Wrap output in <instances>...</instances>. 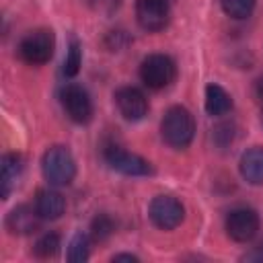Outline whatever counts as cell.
Segmentation results:
<instances>
[{
    "instance_id": "obj_11",
    "label": "cell",
    "mask_w": 263,
    "mask_h": 263,
    "mask_svg": "<svg viewBox=\"0 0 263 263\" xmlns=\"http://www.w3.org/2000/svg\"><path fill=\"white\" fill-rule=\"evenodd\" d=\"M39 220L41 216L37 210L29 205H16L6 218V228L10 230V234H31L37 230Z\"/></svg>"
},
{
    "instance_id": "obj_2",
    "label": "cell",
    "mask_w": 263,
    "mask_h": 263,
    "mask_svg": "<svg viewBox=\"0 0 263 263\" xmlns=\"http://www.w3.org/2000/svg\"><path fill=\"white\" fill-rule=\"evenodd\" d=\"M41 171L49 185H70L76 175V162L68 148L53 146L43 154Z\"/></svg>"
},
{
    "instance_id": "obj_6",
    "label": "cell",
    "mask_w": 263,
    "mask_h": 263,
    "mask_svg": "<svg viewBox=\"0 0 263 263\" xmlns=\"http://www.w3.org/2000/svg\"><path fill=\"white\" fill-rule=\"evenodd\" d=\"M105 160L109 162V166L121 175H132V177H144L152 173V166L146 158L132 154L119 146H109L105 148Z\"/></svg>"
},
{
    "instance_id": "obj_1",
    "label": "cell",
    "mask_w": 263,
    "mask_h": 263,
    "mask_svg": "<svg viewBox=\"0 0 263 263\" xmlns=\"http://www.w3.org/2000/svg\"><path fill=\"white\" fill-rule=\"evenodd\" d=\"M160 134L164 142L173 148H187L195 134V121L193 115L185 107H171L162 121H160Z\"/></svg>"
},
{
    "instance_id": "obj_9",
    "label": "cell",
    "mask_w": 263,
    "mask_h": 263,
    "mask_svg": "<svg viewBox=\"0 0 263 263\" xmlns=\"http://www.w3.org/2000/svg\"><path fill=\"white\" fill-rule=\"evenodd\" d=\"M168 2L166 0H136V18L146 31H160L168 23Z\"/></svg>"
},
{
    "instance_id": "obj_19",
    "label": "cell",
    "mask_w": 263,
    "mask_h": 263,
    "mask_svg": "<svg viewBox=\"0 0 263 263\" xmlns=\"http://www.w3.org/2000/svg\"><path fill=\"white\" fill-rule=\"evenodd\" d=\"M80 64H82V53H80V45L78 41H72L70 43V49H68V55H66V62H64V74L66 76H76L78 70H80Z\"/></svg>"
},
{
    "instance_id": "obj_21",
    "label": "cell",
    "mask_w": 263,
    "mask_h": 263,
    "mask_svg": "<svg viewBox=\"0 0 263 263\" xmlns=\"http://www.w3.org/2000/svg\"><path fill=\"white\" fill-rule=\"evenodd\" d=\"M86 4H88L92 10H97V12L111 14L113 10H117V8H119L121 0H86Z\"/></svg>"
},
{
    "instance_id": "obj_16",
    "label": "cell",
    "mask_w": 263,
    "mask_h": 263,
    "mask_svg": "<svg viewBox=\"0 0 263 263\" xmlns=\"http://www.w3.org/2000/svg\"><path fill=\"white\" fill-rule=\"evenodd\" d=\"M88 255H90V240H88L86 234L78 232L68 245V261H74V263L76 261H86Z\"/></svg>"
},
{
    "instance_id": "obj_15",
    "label": "cell",
    "mask_w": 263,
    "mask_h": 263,
    "mask_svg": "<svg viewBox=\"0 0 263 263\" xmlns=\"http://www.w3.org/2000/svg\"><path fill=\"white\" fill-rule=\"evenodd\" d=\"M205 109H208L210 115H226L232 109V99L220 84H208V88H205Z\"/></svg>"
},
{
    "instance_id": "obj_5",
    "label": "cell",
    "mask_w": 263,
    "mask_h": 263,
    "mask_svg": "<svg viewBox=\"0 0 263 263\" xmlns=\"http://www.w3.org/2000/svg\"><path fill=\"white\" fill-rule=\"evenodd\" d=\"M148 214H150V220L158 228H162V230L177 228L183 222V218H185V210H183L181 201L177 197H173V195H158V197H154L152 203H150Z\"/></svg>"
},
{
    "instance_id": "obj_7",
    "label": "cell",
    "mask_w": 263,
    "mask_h": 263,
    "mask_svg": "<svg viewBox=\"0 0 263 263\" xmlns=\"http://www.w3.org/2000/svg\"><path fill=\"white\" fill-rule=\"evenodd\" d=\"M62 105L68 113V117L76 123H88L92 117V101L88 92L78 84H66L60 92Z\"/></svg>"
},
{
    "instance_id": "obj_14",
    "label": "cell",
    "mask_w": 263,
    "mask_h": 263,
    "mask_svg": "<svg viewBox=\"0 0 263 263\" xmlns=\"http://www.w3.org/2000/svg\"><path fill=\"white\" fill-rule=\"evenodd\" d=\"M23 173V158L21 154H4L2 156V166H0V185H2V199H6L16 185V179Z\"/></svg>"
},
{
    "instance_id": "obj_13",
    "label": "cell",
    "mask_w": 263,
    "mask_h": 263,
    "mask_svg": "<svg viewBox=\"0 0 263 263\" xmlns=\"http://www.w3.org/2000/svg\"><path fill=\"white\" fill-rule=\"evenodd\" d=\"M240 175L251 185H263V148H249L240 156Z\"/></svg>"
},
{
    "instance_id": "obj_3",
    "label": "cell",
    "mask_w": 263,
    "mask_h": 263,
    "mask_svg": "<svg viewBox=\"0 0 263 263\" xmlns=\"http://www.w3.org/2000/svg\"><path fill=\"white\" fill-rule=\"evenodd\" d=\"M55 49V39L51 29H35L27 33L18 43V55L31 66H41L51 60Z\"/></svg>"
},
{
    "instance_id": "obj_4",
    "label": "cell",
    "mask_w": 263,
    "mask_h": 263,
    "mask_svg": "<svg viewBox=\"0 0 263 263\" xmlns=\"http://www.w3.org/2000/svg\"><path fill=\"white\" fill-rule=\"evenodd\" d=\"M177 74L175 62L164 53H152L148 55L140 66V78L148 88H164L173 82Z\"/></svg>"
},
{
    "instance_id": "obj_17",
    "label": "cell",
    "mask_w": 263,
    "mask_h": 263,
    "mask_svg": "<svg viewBox=\"0 0 263 263\" xmlns=\"http://www.w3.org/2000/svg\"><path fill=\"white\" fill-rule=\"evenodd\" d=\"M257 0H220L222 10L232 18H247L251 16Z\"/></svg>"
},
{
    "instance_id": "obj_22",
    "label": "cell",
    "mask_w": 263,
    "mask_h": 263,
    "mask_svg": "<svg viewBox=\"0 0 263 263\" xmlns=\"http://www.w3.org/2000/svg\"><path fill=\"white\" fill-rule=\"evenodd\" d=\"M255 92H257V99L263 101V76L257 80V84H255Z\"/></svg>"
},
{
    "instance_id": "obj_12",
    "label": "cell",
    "mask_w": 263,
    "mask_h": 263,
    "mask_svg": "<svg viewBox=\"0 0 263 263\" xmlns=\"http://www.w3.org/2000/svg\"><path fill=\"white\" fill-rule=\"evenodd\" d=\"M35 210L39 212V216L43 220H55L64 214L66 201H64L62 193H58L53 189H41L35 197Z\"/></svg>"
},
{
    "instance_id": "obj_10",
    "label": "cell",
    "mask_w": 263,
    "mask_h": 263,
    "mask_svg": "<svg viewBox=\"0 0 263 263\" xmlns=\"http://www.w3.org/2000/svg\"><path fill=\"white\" fill-rule=\"evenodd\" d=\"M115 103L119 113L127 119V121H138L148 113V101L144 97L142 90H138L136 86H123L115 92Z\"/></svg>"
},
{
    "instance_id": "obj_8",
    "label": "cell",
    "mask_w": 263,
    "mask_h": 263,
    "mask_svg": "<svg viewBox=\"0 0 263 263\" xmlns=\"http://www.w3.org/2000/svg\"><path fill=\"white\" fill-rule=\"evenodd\" d=\"M259 230V216L251 208H236L226 216V232L236 242H249Z\"/></svg>"
},
{
    "instance_id": "obj_20",
    "label": "cell",
    "mask_w": 263,
    "mask_h": 263,
    "mask_svg": "<svg viewBox=\"0 0 263 263\" xmlns=\"http://www.w3.org/2000/svg\"><path fill=\"white\" fill-rule=\"evenodd\" d=\"M113 230H115V222L111 220V216L99 214V216L92 220V236H95L97 240H105Z\"/></svg>"
},
{
    "instance_id": "obj_18",
    "label": "cell",
    "mask_w": 263,
    "mask_h": 263,
    "mask_svg": "<svg viewBox=\"0 0 263 263\" xmlns=\"http://www.w3.org/2000/svg\"><path fill=\"white\" fill-rule=\"evenodd\" d=\"M60 236L55 232H47L43 234L37 242H35V255L41 257V259H49V257H55L58 251H60Z\"/></svg>"
},
{
    "instance_id": "obj_23",
    "label": "cell",
    "mask_w": 263,
    "mask_h": 263,
    "mask_svg": "<svg viewBox=\"0 0 263 263\" xmlns=\"http://www.w3.org/2000/svg\"><path fill=\"white\" fill-rule=\"evenodd\" d=\"M113 261H138V257H134V255H115Z\"/></svg>"
}]
</instances>
